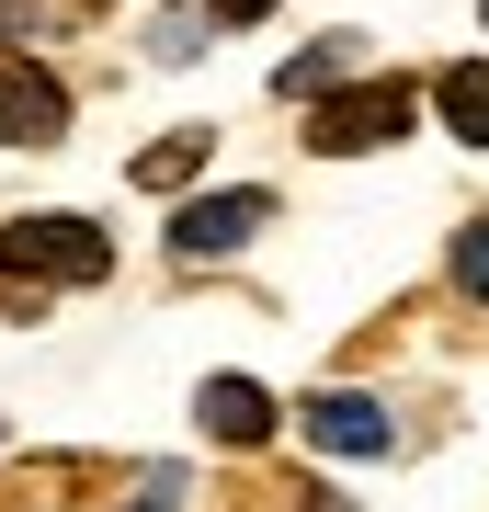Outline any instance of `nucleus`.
<instances>
[{"instance_id":"8","label":"nucleus","mask_w":489,"mask_h":512,"mask_svg":"<svg viewBox=\"0 0 489 512\" xmlns=\"http://www.w3.org/2000/svg\"><path fill=\"white\" fill-rule=\"evenodd\" d=\"M433 114H444L467 148H489V57H467V69H444V80H433Z\"/></svg>"},{"instance_id":"5","label":"nucleus","mask_w":489,"mask_h":512,"mask_svg":"<svg viewBox=\"0 0 489 512\" xmlns=\"http://www.w3.org/2000/svg\"><path fill=\"white\" fill-rule=\"evenodd\" d=\"M273 217V194H205V205H182L171 217V262H228L239 239H262Z\"/></svg>"},{"instance_id":"3","label":"nucleus","mask_w":489,"mask_h":512,"mask_svg":"<svg viewBox=\"0 0 489 512\" xmlns=\"http://www.w3.org/2000/svg\"><path fill=\"white\" fill-rule=\"evenodd\" d=\"M57 137H69V92H57V69L0 46V148H57Z\"/></svg>"},{"instance_id":"7","label":"nucleus","mask_w":489,"mask_h":512,"mask_svg":"<svg viewBox=\"0 0 489 512\" xmlns=\"http://www.w3.org/2000/svg\"><path fill=\"white\" fill-rule=\"evenodd\" d=\"M353 69H364V46L353 35H319V46H296L285 69H273V92H285V103H330V92H353Z\"/></svg>"},{"instance_id":"13","label":"nucleus","mask_w":489,"mask_h":512,"mask_svg":"<svg viewBox=\"0 0 489 512\" xmlns=\"http://www.w3.org/2000/svg\"><path fill=\"white\" fill-rule=\"evenodd\" d=\"M205 12H217V23H262L273 0H205Z\"/></svg>"},{"instance_id":"2","label":"nucleus","mask_w":489,"mask_h":512,"mask_svg":"<svg viewBox=\"0 0 489 512\" xmlns=\"http://www.w3.org/2000/svg\"><path fill=\"white\" fill-rule=\"evenodd\" d=\"M296 433H308L319 456H342V467H376L387 444H399V421H387V399H364V387H319V399L296 410Z\"/></svg>"},{"instance_id":"10","label":"nucleus","mask_w":489,"mask_h":512,"mask_svg":"<svg viewBox=\"0 0 489 512\" xmlns=\"http://www.w3.org/2000/svg\"><path fill=\"white\" fill-rule=\"evenodd\" d=\"M205 35H217V12H205V0H194V12H160V23H148V57L182 69V57H205Z\"/></svg>"},{"instance_id":"12","label":"nucleus","mask_w":489,"mask_h":512,"mask_svg":"<svg viewBox=\"0 0 489 512\" xmlns=\"http://www.w3.org/2000/svg\"><path fill=\"white\" fill-rule=\"evenodd\" d=\"M137 512H182V478H171V467H148V501H137Z\"/></svg>"},{"instance_id":"4","label":"nucleus","mask_w":489,"mask_h":512,"mask_svg":"<svg viewBox=\"0 0 489 512\" xmlns=\"http://www.w3.org/2000/svg\"><path fill=\"white\" fill-rule=\"evenodd\" d=\"M399 126H410V92L376 80V92H353V103H319L308 114V148H319V160H353V148H387Z\"/></svg>"},{"instance_id":"11","label":"nucleus","mask_w":489,"mask_h":512,"mask_svg":"<svg viewBox=\"0 0 489 512\" xmlns=\"http://www.w3.org/2000/svg\"><path fill=\"white\" fill-rule=\"evenodd\" d=\"M444 274L467 285V296H489V217H478V228H455V262H444Z\"/></svg>"},{"instance_id":"9","label":"nucleus","mask_w":489,"mask_h":512,"mask_svg":"<svg viewBox=\"0 0 489 512\" xmlns=\"http://www.w3.org/2000/svg\"><path fill=\"white\" fill-rule=\"evenodd\" d=\"M194 171H205V126H182V137H148V148H137L126 183H137V194H171V183H194Z\"/></svg>"},{"instance_id":"6","label":"nucleus","mask_w":489,"mask_h":512,"mask_svg":"<svg viewBox=\"0 0 489 512\" xmlns=\"http://www.w3.org/2000/svg\"><path fill=\"white\" fill-rule=\"evenodd\" d=\"M194 433H217V444H273V433H285V399H273L262 376H205V387H194Z\"/></svg>"},{"instance_id":"1","label":"nucleus","mask_w":489,"mask_h":512,"mask_svg":"<svg viewBox=\"0 0 489 512\" xmlns=\"http://www.w3.org/2000/svg\"><path fill=\"white\" fill-rule=\"evenodd\" d=\"M0 274H23V285H103L114 239L91 217H12L0 228Z\"/></svg>"},{"instance_id":"14","label":"nucleus","mask_w":489,"mask_h":512,"mask_svg":"<svg viewBox=\"0 0 489 512\" xmlns=\"http://www.w3.org/2000/svg\"><path fill=\"white\" fill-rule=\"evenodd\" d=\"M91 12H103V0H91Z\"/></svg>"}]
</instances>
